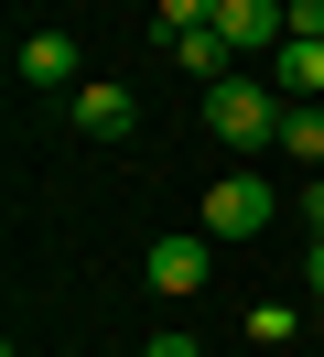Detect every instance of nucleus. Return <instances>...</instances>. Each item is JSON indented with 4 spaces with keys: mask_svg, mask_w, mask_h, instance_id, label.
Wrapping results in <instances>:
<instances>
[{
    "mask_svg": "<svg viewBox=\"0 0 324 357\" xmlns=\"http://www.w3.org/2000/svg\"><path fill=\"white\" fill-rule=\"evenodd\" d=\"M206 130L227 141V152H270L281 141V98L259 87V76H227V87H206Z\"/></svg>",
    "mask_w": 324,
    "mask_h": 357,
    "instance_id": "f257e3e1",
    "label": "nucleus"
},
{
    "mask_svg": "<svg viewBox=\"0 0 324 357\" xmlns=\"http://www.w3.org/2000/svg\"><path fill=\"white\" fill-rule=\"evenodd\" d=\"M270 217H281V195H270V184L249 174V162L206 184V238H259V227H270Z\"/></svg>",
    "mask_w": 324,
    "mask_h": 357,
    "instance_id": "f03ea898",
    "label": "nucleus"
},
{
    "mask_svg": "<svg viewBox=\"0 0 324 357\" xmlns=\"http://www.w3.org/2000/svg\"><path fill=\"white\" fill-rule=\"evenodd\" d=\"M141 282H151V292H173V303H184V292H206V282H216V249H206V227H173V238H151Z\"/></svg>",
    "mask_w": 324,
    "mask_h": 357,
    "instance_id": "7ed1b4c3",
    "label": "nucleus"
},
{
    "mask_svg": "<svg viewBox=\"0 0 324 357\" xmlns=\"http://www.w3.org/2000/svg\"><path fill=\"white\" fill-rule=\"evenodd\" d=\"M65 119H76L86 141H130V119H141V98H130L119 76H86V87L65 98Z\"/></svg>",
    "mask_w": 324,
    "mask_h": 357,
    "instance_id": "20e7f679",
    "label": "nucleus"
},
{
    "mask_svg": "<svg viewBox=\"0 0 324 357\" xmlns=\"http://www.w3.org/2000/svg\"><path fill=\"white\" fill-rule=\"evenodd\" d=\"M216 33H227L238 54H259V44L281 54V33H292V0H216Z\"/></svg>",
    "mask_w": 324,
    "mask_h": 357,
    "instance_id": "39448f33",
    "label": "nucleus"
},
{
    "mask_svg": "<svg viewBox=\"0 0 324 357\" xmlns=\"http://www.w3.org/2000/svg\"><path fill=\"white\" fill-rule=\"evenodd\" d=\"M162 54H173V66L194 76V87H227V76H238V44H227V33H216V22H206V33H173Z\"/></svg>",
    "mask_w": 324,
    "mask_h": 357,
    "instance_id": "423d86ee",
    "label": "nucleus"
},
{
    "mask_svg": "<svg viewBox=\"0 0 324 357\" xmlns=\"http://www.w3.org/2000/svg\"><path fill=\"white\" fill-rule=\"evenodd\" d=\"M22 87H65L76 98L86 76H76V44H65V33H22Z\"/></svg>",
    "mask_w": 324,
    "mask_h": 357,
    "instance_id": "0eeeda50",
    "label": "nucleus"
},
{
    "mask_svg": "<svg viewBox=\"0 0 324 357\" xmlns=\"http://www.w3.org/2000/svg\"><path fill=\"white\" fill-rule=\"evenodd\" d=\"M281 152H292L302 174H324V109H314V98H292V109H281Z\"/></svg>",
    "mask_w": 324,
    "mask_h": 357,
    "instance_id": "6e6552de",
    "label": "nucleus"
},
{
    "mask_svg": "<svg viewBox=\"0 0 324 357\" xmlns=\"http://www.w3.org/2000/svg\"><path fill=\"white\" fill-rule=\"evenodd\" d=\"M281 87H292V98H324V44H314V33H281Z\"/></svg>",
    "mask_w": 324,
    "mask_h": 357,
    "instance_id": "1a4fd4ad",
    "label": "nucleus"
},
{
    "mask_svg": "<svg viewBox=\"0 0 324 357\" xmlns=\"http://www.w3.org/2000/svg\"><path fill=\"white\" fill-rule=\"evenodd\" d=\"M216 22V0H162V11H151V33H162V44H173V33H206Z\"/></svg>",
    "mask_w": 324,
    "mask_h": 357,
    "instance_id": "9d476101",
    "label": "nucleus"
},
{
    "mask_svg": "<svg viewBox=\"0 0 324 357\" xmlns=\"http://www.w3.org/2000/svg\"><path fill=\"white\" fill-rule=\"evenodd\" d=\"M302 325H314V314H292V303H259V314H249V335H259V347H292Z\"/></svg>",
    "mask_w": 324,
    "mask_h": 357,
    "instance_id": "9b49d317",
    "label": "nucleus"
},
{
    "mask_svg": "<svg viewBox=\"0 0 324 357\" xmlns=\"http://www.w3.org/2000/svg\"><path fill=\"white\" fill-rule=\"evenodd\" d=\"M302 227H314V238H324V174L302 184Z\"/></svg>",
    "mask_w": 324,
    "mask_h": 357,
    "instance_id": "f8f14e48",
    "label": "nucleus"
},
{
    "mask_svg": "<svg viewBox=\"0 0 324 357\" xmlns=\"http://www.w3.org/2000/svg\"><path fill=\"white\" fill-rule=\"evenodd\" d=\"M141 357H194V335H151V347Z\"/></svg>",
    "mask_w": 324,
    "mask_h": 357,
    "instance_id": "ddd939ff",
    "label": "nucleus"
},
{
    "mask_svg": "<svg viewBox=\"0 0 324 357\" xmlns=\"http://www.w3.org/2000/svg\"><path fill=\"white\" fill-rule=\"evenodd\" d=\"M302 271H314V303H324V238H314V249H302Z\"/></svg>",
    "mask_w": 324,
    "mask_h": 357,
    "instance_id": "4468645a",
    "label": "nucleus"
}]
</instances>
